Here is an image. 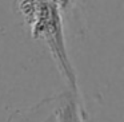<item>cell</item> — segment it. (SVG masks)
<instances>
[{
    "mask_svg": "<svg viewBox=\"0 0 124 122\" xmlns=\"http://www.w3.org/2000/svg\"><path fill=\"white\" fill-rule=\"evenodd\" d=\"M19 9L31 27L32 38L43 40L48 46L49 52L56 62L63 78L67 81L70 90L78 93V78L65 47L60 7L54 0H20Z\"/></svg>",
    "mask_w": 124,
    "mask_h": 122,
    "instance_id": "1",
    "label": "cell"
},
{
    "mask_svg": "<svg viewBox=\"0 0 124 122\" xmlns=\"http://www.w3.org/2000/svg\"><path fill=\"white\" fill-rule=\"evenodd\" d=\"M56 122H83V114L79 102V94L71 90L63 93L57 99V106L55 107Z\"/></svg>",
    "mask_w": 124,
    "mask_h": 122,
    "instance_id": "2",
    "label": "cell"
},
{
    "mask_svg": "<svg viewBox=\"0 0 124 122\" xmlns=\"http://www.w3.org/2000/svg\"><path fill=\"white\" fill-rule=\"evenodd\" d=\"M43 122H56V119H55V114L52 113V114H49L48 117H47L46 119H44Z\"/></svg>",
    "mask_w": 124,
    "mask_h": 122,
    "instance_id": "3",
    "label": "cell"
},
{
    "mask_svg": "<svg viewBox=\"0 0 124 122\" xmlns=\"http://www.w3.org/2000/svg\"><path fill=\"white\" fill-rule=\"evenodd\" d=\"M32 1H47V0H32Z\"/></svg>",
    "mask_w": 124,
    "mask_h": 122,
    "instance_id": "4",
    "label": "cell"
}]
</instances>
